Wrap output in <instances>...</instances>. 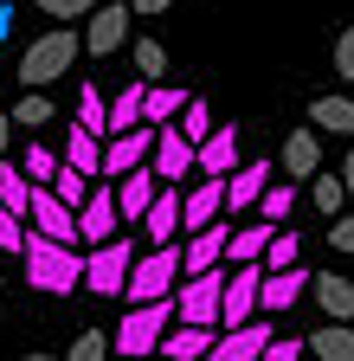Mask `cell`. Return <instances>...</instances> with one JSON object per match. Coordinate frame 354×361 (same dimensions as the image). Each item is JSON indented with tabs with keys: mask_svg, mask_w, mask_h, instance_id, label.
I'll use <instances>...</instances> for the list:
<instances>
[{
	"mask_svg": "<svg viewBox=\"0 0 354 361\" xmlns=\"http://www.w3.org/2000/svg\"><path fill=\"white\" fill-rule=\"evenodd\" d=\"M335 71L354 78V26H341V39H335Z\"/></svg>",
	"mask_w": 354,
	"mask_h": 361,
	"instance_id": "ee69618b",
	"label": "cell"
},
{
	"mask_svg": "<svg viewBox=\"0 0 354 361\" xmlns=\"http://www.w3.org/2000/svg\"><path fill=\"white\" fill-rule=\"evenodd\" d=\"M129 303H161L181 290V245H148L136 252V264H129Z\"/></svg>",
	"mask_w": 354,
	"mask_h": 361,
	"instance_id": "3957f363",
	"label": "cell"
},
{
	"mask_svg": "<svg viewBox=\"0 0 354 361\" xmlns=\"http://www.w3.org/2000/svg\"><path fill=\"white\" fill-rule=\"evenodd\" d=\"M52 194H58V207H84V200H91V174H77V168H58L52 174Z\"/></svg>",
	"mask_w": 354,
	"mask_h": 361,
	"instance_id": "d590c367",
	"label": "cell"
},
{
	"mask_svg": "<svg viewBox=\"0 0 354 361\" xmlns=\"http://www.w3.org/2000/svg\"><path fill=\"white\" fill-rule=\"evenodd\" d=\"M148 361H161V355H148Z\"/></svg>",
	"mask_w": 354,
	"mask_h": 361,
	"instance_id": "f5cc1de1",
	"label": "cell"
},
{
	"mask_svg": "<svg viewBox=\"0 0 354 361\" xmlns=\"http://www.w3.org/2000/svg\"><path fill=\"white\" fill-rule=\"evenodd\" d=\"M341 188H354V149H348V161H341Z\"/></svg>",
	"mask_w": 354,
	"mask_h": 361,
	"instance_id": "c3c4849f",
	"label": "cell"
},
{
	"mask_svg": "<svg viewBox=\"0 0 354 361\" xmlns=\"http://www.w3.org/2000/svg\"><path fill=\"white\" fill-rule=\"evenodd\" d=\"M194 161H200V174H213V180H226L232 168H239V129L232 123H219L206 142L194 149Z\"/></svg>",
	"mask_w": 354,
	"mask_h": 361,
	"instance_id": "ac0fdd59",
	"label": "cell"
},
{
	"mask_svg": "<svg viewBox=\"0 0 354 361\" xmlns=\"http://www.w3.org/2000/svg\"><path fill=\"white\" fill-rule=\"evenodd\" d=\"M174 129H181V135H187V142L200 149V142H206V135L219 129V123H213V104H206V97H187V110H181V116H174Z\"/></svg>",
	"mask_w": 354,
	"mask_h": 361,
	"instance_id": "d6a6232c",
	"label": "cell"
},
{
	"mask_svg": "<svg viewBox=\"0 0 354 361\" xmlns=\"http://www.w3.org/2000/svg\"><path fill=\"white\" fill-rule=\"evenodd\" d=\"M335 252H354V213H335V233H329Z\"/></svg>",
	"mask_w": 354,
	"mask_h": 361,
	"instance_id": "f6af8a7d",
	"label": "cell"
},
{
	"mask_svg": "<svg viewBox=\"0 0 354 361\" xmlns=\"http://www.w3.org/2000/svg\"><path fill=\"white\" fill-rule=\"evenodd\" d=\"M0 207L20 213V219H26V207H32V180L20 174V161H0Z\"/></svg>",
	"mask_w": 354,
	"mask_h": 361,
	"instance_id": "4dcf8cb0",
	"label": "cell"
},
{
	"mask_svg": "<svg viewBox=\"0 0 354 361\" xmlns=\"http://www.w3.org/2000/svg\"><path fill=\"white\" fill-rule=\"evenodd\" d=\"M219 342V329H206V323H181V329H174L167 323V336H161V361H206V348Z\"/></svg>",
	"mask_w": 354,
	"mask_h": 361,
	"instance_id": "d6986e66",
	"label": "cell"
},
{
	"mask_svg": "<svg viewBox=\"0 0 354 361\" xmlns=\"http://www.w3.org/2000/svg\"><path fill=\"white\" fill-rule=\"evenodd\" d=\"M148 155H155V129H148V123H136L129 135H110V142H103V174H97V180H122L129 168H148Z\"/></svg>",
	"mask_w": 354,
	"mask_h": 361,
	"instance_id": "9c48e42d",
	"label": "cell"
},
{
	"mask_svg": "<svg viewBox=\"0 0 354 361\" xmlns=\"http://www.w3.org/2000/svg\"><path fill=\"white\" fill-rule=\"evenodd\" d=\"M39 13H52V20H65V26H77V20L97 13V0H39Z\"/></svg>",
	"mask_w": 354,
	"mask_h": 361,
	"instance_id": "60d3db41",
	"label": "cell"
},
{
	"mask_svg": "<svg viewBox=\"0 0 354 361\" xmlns=\"http://www.w3.org/2000/svg\"><path fill=\"white\" fill-rule=\"evenodd\" d=\"M77 129H84V135H97V142L110 135V97H103L97 84H77Z\"/></svg>",
	"mask_w": 354,
	"mask_h": 361,
	"instance_id": "d4e9b609",
	"label": "cell"
},
{
	"mask_svg": "<svg viewBox=\"0 0 354 361\" xmlns=\"http://www.w3.org/2000/svg\"><path fill=\"white\" fill-rule=\"evenodd\" d=\"M264 188H271V161H239V168L226 174V207L245 213V207H258Z\"/></svg>",
	"mask_w": 354,
	"mask_h": 361,
	"instance_id": "44dd1931",
	"label": "cell"
},
{
	"mask_svg": "<svg viewBox=\"0 0 354 361\" xmlns=\"http://www.w3.org/2000/svg\"><path fill=\"white\" fill-rule=\"evenodd\" d=\"M148 174L161 180V188H181L187 174H200V161H194V142L174 123H161L155 129V155H148Z\"/></svg>",
	"mask_w": 354,
	"mask_h": 361,
	"instance_id": "52a82bcc",
	"label": "cell"
},
{
	"mask_svg": "<svg viewBox=\"0 0 354 361\" xmlns=\"http://www.w3.org/2000/svg\"><path fill=\"white\" fill-rule=\"evenodd\" d=\"M65 168H77V174H103V142H97V135H84V129H71L65 135Z\"/></svg>",
	"mask_w": 354,
	"mask_h": 361,
	"instance_id": "f1b7e54d",
	"label": "cell"
},
{
	"mask_svg": "<svg viewBox=\"0 0 354 361\" xmlns=\"http://www.w3.org/2000/svg\"><path fill=\"white\" fill-rule=\"evenodd\" d=\"M26 219H32V233H39V239L77 245V213H71V207H58V194H52V188H32V207H26Z\"/></svg>",
	"mask_w": 354,
	"mask_h": 361,
	"instance_id": "8fae6325",
	"label": "cell"
},
{
	"mask_svg": "<svg viewBox=\"0 0 354 361\" xmlns=\"http://www.w3.org/2000/svg\"><path fill=\"white\" fill-rule=\"evenodd\" d=\"M290 213H296V188H290V180H271V188L258 194V219L264 226H284Z\"/></svg>",
	"mask_w": 354,
	"mask_h": 361,
	"instance_id": "1f68e13d",
	"label": "cell"
},
{
	"mask_svg": "<svg viewBox=\"0 0 354 361\" xmlns=\"http://www.w3.org/2000/svg\"><path fill=\"white\" fill-rule=\"evenodd\" d=\"M309 278H316V271H303V264H290V271H264V284H258V316H284L290 303H303Z\"/></svg>",
	"mask_w": 354,
	"mask_h": 361,
	"instance_id": "5bb4252c",
	"label": "cell"
},
{
	"mask_svg": "<svg viewBox=\"0 0 354 361\" xmlns=\"http://www.w3.org/2000/svg\"><path fill=\"white\" fill-rule=\"evenodd\" d=\"M271 336H277V329L264 323V316H251V323H239V329H219V342L206 348V361H258Z\"/></svg>",
	"mask_w": 354,
	"mask_h": 361,
	"instance_id": "4fadbf2b",
	"label": "cell"
},
{
	"mask_svg": "<svg viewBox=\"0 0 354 361\" xmlns=\"http://www.w3.org/2000/svg\"><path fill=\"white\" fill-rule=\"evenodd\" d=\"M174 233H181V188H161L142 213V239L148 245H174Z\"/></svg>",
	"mask_w": 354,
	"mask_h": 361,
	"instance_id": "ffe728a7",
	"label": "cell"
},
{
	"mask_svg": "<svg viewBox=\"0 0 354 361\" xmlns=\"http://www.w3.org/2000/svg\"><path fill=\"white\" fill-rule=\"evenodd\" d=\"M309 180H316V188H309V200H316L329 219L341 213V200H348V188H341V174H309Z\"/></svg>",
	"mask_w": 354,
	"mask_h": 361,
	"instance_id": "74e56055",
	"label": "cell"
},
{
	"mask_svg": "<svg viewBox=\"0 0 354 361\" xmlns=\"http://www.w3.org/2000/svg\"><path fill=\"white\" fill-rule=\"evenodd\" d=\"M136 123H142V78H136V84H122L116 97H110V135H129Z\"/></svg>",
	"mask_w": 354,
	"mask_h": 361,
	"instance_id": "f546056e",
	"label": "cell"
},
{
	"mask_svg": "<svg viewBox=\"0 0 354 361\" xmlns=\"http://www.w3.org/2000/svg\"><path fill=\"white\" fill-rule=\"evenodd\" d=\"M65 168V155H52V149H39V142H26V161H20V174L32 180V188H52V174Z\"/></svg>",
	"mask_w": 354,
	"mask_h": 361,
	"instance_id": "e575fe53",
	"label": "cell"
},
{
	"mask_svg": "<svg viewBox=\"0 0 354 361\" xmlns=\"http://www.w3.org/2000/svg\"><path fill=\"white\" fill-rule=\"evenodd\" d=\"M309 290H316V303H322V316H329V323H354V278L316 271V278H309Z\"/></svg>",
	"mask_w": 354,
	"mask_h": 361,
	"instance_id": "7402d4cb",
	"label": "cell"
},
{
	"mask_svg": "<svg viewBox=\"0 0 354 361\" xmlns=\"http://www.w3.org/2000/svg\"><path fill=\"white\" fill-rule=\"evenodd\" d=\"M122 39H129V7H97L91 13V26H84V52L91 59H110V52H122Z\"/></svg>",
	"mask_w": 354,
	"mask_h": 361,
	"instance_id": "9a60e30c",
	"label": "cell"
},
{
	"mask_svg": "<svg viewBox=\"0 0 354 361\" xmlns=\"http://www.w3.org/2000/svg\"><path fill=\"white\" fill-rule=\"evenodd\" d=\"M303 348L316 355V361H354V329H348V323H322Z\"/></svg>",
	"mask_w": 354,
	"mask_h": 361,
	"instance_id": "484cf974",
	"label": "cell"
},
{
	"mask_svg": "<svg viewBox=\"0 0 354 361\" xmlns=\"http://www.w3.org/2000/svg\"><path fill=\"white\" fill-rule=\"evenodd\" d=\"M129 264H136V245H129V239L91 245V258H84V290H91V297H122Z\"/></svg>",
	"mask_w": 354,
	"mask_h": 361,
	"instance_id": "5b68a950",
	"label": "cell"
},
{
	"mask_svg": "<svg viewBox=\"0 0 354 361\" xmlns=\"http://www.w3.org/2000/svg\"><path fill=\"white\" fill-rule=\"evenodd\" d=\"M13 32V7H0V39H7Z\"/></svg>",
	"mask_w": 354,
	"mask_h": 361,
	"instance_id": "681fc988",
	"label": "cell"
},
{
	"mask_svg": "<svg viewBox=\"0 0 354 361\" xmlns=\"http://www.w3.org/2000/svg\"><path fill=\"white\" fill-rule=\"evenodd\" d=\"M7 142H13V116H0V161H7Z\"/></svg>",
	"mask_w": 354,
	"mask_h": 361,
	"instance_id": "7dc6e473",
	"label": "cell"
},
{
	"mask_svg": "<svg viewBox=\"0 0 354 361\" xmlns=\"http://www.w3.org/2000/svg\"><path fill=\"white\" fill-rule=\"evenodd\" d=\"M271 233H277V226H264V219L232 226V233H226V258H232V264H258V258H264V245H271Z\"/></svg>",
	"mask_w": 354,
	"mask_h": 361,
	"instance_id": "cb8c5ba5",
	"label": "cell"
},
{
	"mask_svg": "<svg viewBox=\"0 0 354 361\" xmlns=\"http://www.w3.org/2000/svg\"><path fill=\"white\" fill-rule=\"evenodd\" d=\"M65 361H110V336L103 329H77L71 348H65Z\"/></svg>",
	"mask_w": 354,
	"mask_h": 361,
	"instance_id": "8d00e7d4",
	"label": "cell"
},
{
	"mask_svg": "<svg viewBox=\"0 0 354 361\" xmlns=\"http://www.w3.org/2000/svg\"><path fill=\"white\" fill-rule=\"evenodd\" d=\"M26 361H58V355H26Z\"/></svg>",
	"mask_w": 354,
	"mask_h": 361,
	"instance_id": "f907efd6",
	"label": "cell"
},
{
	"mask_svg": "<svg viewBox=\"0 0 354 361\" xmlns=\"http://www.w3.org/2000/svg\"><path fill=\"white\" fill-rule=\"evenodd\" d=\"M116 188V219H129V226H142V213H148V200L161 194V180L148 174V168H129L122 180H110Z\"/></svg>",
	"mask_w": 354,
	"mask_h": 361,
	"instance_id": "e0dca14e",
	"label": "cell"
},
{
	"mask_svg": "<svg viewBox=\"0 0 354 361\" xmlns=\"http://www.w3.org/2000/svg\"><path fill=\"white\" fill-rule=\"evenodd\" d=\"M303 355H309V348H303L296 336H271V342H264V355H258V361H303Z\"/></svg>",
	"mask_w": 354,
	"mask_h": 361,
	"instance_id": "7bdbcfd3",
	"label": "cell"
},
{
	"mask_svg": "<svg viewBox=\"0 0 354 361\" xmlns=\"http://www.w3.org/2000/svg\"><path fill=\"white\" fill-rule=\"evenodd\" d=\"M309 123L335 129V135H354V97H341V90H335V97H316V104H309Z\"/></svg>",
	"mask_w": 354,
	"mask_h": 361,
	"instance_id": "83f0119b",
	"label": "cell"
},
{
	"mask_svg": "<svg viewBox=\"0 0 354 361\" xmlns=\"http://www.w3.org/2000/svg\"><path fill=\"white\" fill-rule=\"evenodd\" d=\"M0 252H13V258L26 252V219H20V213H7V207H0Z\"/></svg>",
	"mask_w": 354,
	"mask_h": 361,
	"instance_id": "b9f144b4",
	"label": "cell"
},
{
	"mask_svg": "<svg viewBox=\"0 0 354 361\" xmlns=\"http://www.w3.org/2000/svg\"><path fill=\"white\" fill-rule=\"evenodd\" d=\"M219 303H226V264H219V271H200V278H181V290H174L181 323H206V329H219Z\"/></svg>",
	"mask_w": 354,
	"mask_h": 361,
	"instance_id": "8992f818",
	"label": "cell"
},
{
	"mask_svg": "<svg viewBox=\"0 0 354 361\" xmlns=\"http://www.w3.org/2000/svg\"><path fill=\"white\" fill-rule=\"evenodd\" d=\"M26 284L32 290H46V297H71L77 284H84V258H77V245H58V239H39V233H26Z\"/></svg>",
	"mask_w": 354,
	"mask_h": 361,
	"instance_id": "6da1fadb",
	"label": "cell"
},
{
	"mask_svg": "<svg viewBox=\"0 0 354 361\" xmlns=\"http://www.w3.org/2000/svg\"><path fill=\"white\" fill-rule=\"evenodd\" d=\"M226 233H232V226H200V233L187 239V252H181V278H200V271H219V264H226Z\"/></svg>",
	"mask_w": 354,
	"mask_h": 361,
	"instance_id": "2e32d148",
	"label": "cell"
},
{
	"mask_svg": "<svg viewBox=\"0 0 354 361\" xmlns=\"http://www.w3.org/2000/svg\"><path fill=\"white\" fill-rule=\"evenodd\" d=\"M258 264H264V271H290V264H296V233H271V245H264Z\"/></svg>",
	"mask_w": 354,
	"mask_h": 361,
	"instance_id": "ab89813d",
	"label": "cell"
},
{
	"mask_svg": "<svg viewBox=\"0 0 354 361\" xmlns=\"http://www.w3.org/2000/svg\"><path fill=\"white\" fill-rule=\"evenodd\" d=\"M167 323H174V297H161V303H129V316L116 323V336H110V348L122 355V361H148L155 348H161V336H167Z\"/></svg>",
	"mask_w": 354,
	"mask_h": 361,
	"instance_id": "7a4b0ae2",
	"label": "cell"
},
{
	"mask_svg": "<svg viewBox=\"0 0 354 361\" xmlns=\"http://www.w3.org/2000/svg\"><path fill=\"white\" fill-rule=\"evenodd\" d=\"M258 284H264V264H232L226 271V303H219V329H239L258 316Z\"/></svg>",
	"mask_w": 354,
	"mask_h": 361,
	"instance_id": "ba28073f",
	"label": "cell"
},
{
	"mask_svg": "<svg viewBox=\"0 0 354 361\" xmlns=\"http://www.w3.org/2000/svg\"><path fill=\"white\" fill-rule=\"evenodd\" d=\"M167 7H174V0H136V13H142V20H155V13H167Z\"/></svg>",
	"mask_w": 354,
	"mask_h": 361,
	"instance_id": "bcb514c9",
	"label": "cell"
},
{
	"mask_svg": "<svg viewBox=\"0 0 354 361\" xmlns=\"http://www.w3.org/2000/svg\"><path fill=\"white\" fill-rule=\"evenodd\" d=\"M136 71H142V84H155V78L167 71V52H161V39H136Z\"/></svg>",
	"mask_w": 354,
	"mask_h": 361,
	"instance_id": "f35d334b",
	"label": "cell"
},
{
	"mask_svg": "<svg viewBox=\"0 0 354 361\" xmlns=\"http://www.w3.org/2000/svg\"><path fill=\"white\" fill-rule=\"evenodd\" d=\"M7 116H13V129H46L52 123V97H46V90H20V104Z\"/></svg>",
	"mask_w": 354,
	"mask_h": 361,
	"instance_id": "836d02e7",
	"label": "cell"
},
{
	"mask_svg": "<svg viewBox=\"0 0 354 361\" xmlns=\"http://www.w3.org/2000/svg\"><path fill=\"white\" fill-rule=\"evenodd\" d=\"M116 188L110 180H91V200L77 207V239H91V245H110L116 239Z\"/></svg>",
	"mask_w": 354,
	"mask_h": 361,
	"instance_id": "30bf717a",
	"label": "cell"
},
{
	"mask_svg": "<svg viewBox=\"0 0 354 361\" xmlns=\"http://www.w3.org/2000/svg\"><path fill=\"white\" fill-rule=\"evenodd\" d=\"M77 65V26H52L46 39H32L26 45V59H20V84H52V78H65Z\"/></svg>",
	"mask_w": 354,
	"mask_h": 361,
	"instance_id": "277c9868",
	"label": "cell"
},
{
	"mask_svg": "<svg viewBox=\"0 0 354 361\" xmlns=\"http://www.w3.org/2000/svg\"><path fill=\"white\" fill-rule=\"evenodd\" d=\"M284 174H290V180L322 174V135H316V129H296V135H284Z\"/></svg>",
	"mask_w": 354,
	"mask_h": 361,
	"instance_id": "603a6c76",
	"label": "cell"
},
{
	"mask_svg": "<svg viewBox=\"0 0 354 361\" xmlns=\"http://www.w3.org/2000/svg\"><path fill=\"white\" fill-rule=\"evenodd\" d=\"M0 290H7V278H0Z\"/></svg>",
	"mask_w": 354,
	"mask_h": 361,
	"instance_id": "816d5d0a",
	"label": "cell"
},
{
	"mask_svg": "<svg viewBox=\"0 0 354 361\" xmlns=\"http://www.w3.org/2000/svg\"><path fill=\"white\" fill-rule=\"evenodd\" d=\"M181 110H187V97H181V90H167V84H142V123H148V129L174 123Z\"/></svg>",
	"mask_w": 354,
	"mask_h": 361,
	"instance_id": "4316f807",
	"label": "cell"
},
{
	"mask_svg": "<svg viewBox=\"0 0 354 361\" xmlns=\"http://www.w3.org/2000/svg\"><path fill=\"white\" fill-rule=\"evenodd\" d=\"M219 213H226V180L194 174V188L181 194V233H200V226H213Z\"/></svg>",
	"mask_w": 354,
	"mask_h": 361,
	"instance_id": "7c38bea8",
	"label": "cell"
}]
</instances>
